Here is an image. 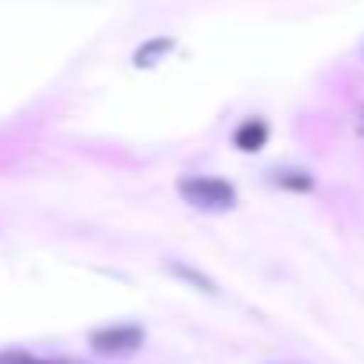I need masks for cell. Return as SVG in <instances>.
Listing matches in <instances>:
<instances>
[{"label":"cell","instance_id":"6da1fadb","mask_svg":"<svg viewBox=\"0 0 364 364\" xmlns=\"http://www.w3.org/2000/svg\"><path fill=\"white\" fill-rule=\"evenodd\" d=\"M175 190L182 200H190L193 208H204V211H232L236 208V186L225 178H215V175H182L175 182Z\"/></svg>","mask_w":364,"mask_h":364},{"label":"cell","instance_id":"7a4b0ae2","mask_svg":"<svg viewBox=\"0 0 364 364\" xmlns=\"http://www.w3.org/2000/svg\"><path fill=\"white\" fill-rule=\"evenodd\" d=\"M143 328L139 325H104V328H93L90 332V346L97 353H107V357H122V353H132L143 346Z\"/></svg>","mask_w":364,"mask_h":364},{"label":"cell","instance_id":"ba28073f","mask_svg":"<svg viewBox=\"0 0 364 364\" xmlns=\"http://www.w3.org/2000/svg\"><path fill=\"white\" fill-rule=\"evenodd\" d=\"M360 122H364V107H360Z\"/></svg>","mask_w":364,"mask_h":364},{"label":"cell","instance_id":"52a82bcc","mask_svg":"<svg viewBox=\"0 0 364 364\" xmlns=\"http://www.w3.org/2000/svg\"><path fill=\"white\" fill-rule=\"evenodd\" d=\"M0 364H54V360H40L29 350H0Z\"/></svg>","mask_w":364,"mask_h":364},{"label":"cell","instance_id":"3957f363","mask_svg":"<svg viewBox=\"0 0 364 364\" xmlns=\"http://www.w3.org/2000/svg\"><path fill=\"white\" fill-rule=\"evenodd\" d=\"M264 143H268V122L257 118V114L243 118V122L236 125V132H232V146L243 150V154H257Z\"/></svg>","mask_w":364,"mask_h":364},{"label":"cell","instance_id":"5b68a950","mask_svg":"<svg viewBox=\"0 0 364 364\" xmlns=\"http://www.w3.org/2000/svg\"><path fill=\"white\" fill-rule=\"evenodd\" d=\"M171 47H175V40H171V36H154V40H146V43L132 54V61L146 68V65H154L157 58H168V50H171Z\"/></svg>","mask_w":364,"mask_h":364},{"label":"cell","instance_id":"8992f818","mask_svg":"<svg viewBox=\"0 0 364 364\" xmlns=\"http://www.w3.org/2000/svg\"><path fill=\"white\" fill-rule=\"evenodd\" d=\"M168 272H171V275H178V279H186L193 289H204V293H211V296L218 293V286H215V282H211L204 272H197V268H190V264H182V261L168 264Z\"/></svg>","mask_w":364,"mask_h":364},{"label":"cell","instance_id":"277c9868","mask_svg":"<svg viewBox=\"0 0 364 364\" xmlns=\"http://www.w3.org/2000/svg\"><path fill=\"white\" fill-rule=\"evenodd\" d=\"M268 178H272V186L296 190V193H311V190H314V175L304 171V168H275Z\"/></svg>","mask_w":364,"mask_h":364}]
</instances>
